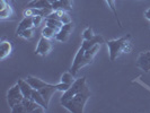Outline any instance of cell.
I'll use <instances>...</instances> for the list:
<instances>
[{"label": "cell", "instance_id": "obj_1", "mask_svg": "<svg viewBox=\"0 0 150 113\" xmlns=\"http://www.w3.org/2000/svg\"><path fill=\"white\" fill-rule=\"evenodd\" d=\"M131 35L128 34L123 38L111 40L107 42V48L110 52V60L114 61L117 57H120L122 53H129L132 51L133 45L131 42Z\"/></svg>", "mask_w": 150, "mask_h": 113}, {"label": "cell", "instance_id": "obj_2", "mask_svg": "<svg viewBox=\"0 0 150 113\" xmlns=\"http://www.w3.org/2000/svg\"><path fill=\"white\" fill-rule=\"evenodd\" d=\"M90 97V90L88 86H86L81 92H79L78 94H76L71 99L67 101L66 103H63L62 105L67 109L68 111L72 113H83L85 111V106Z\"/></svg>", "mask_w": 150, "mask_h": 113}, {"label": "cell", "instance_id": "obj_3", "mask_svg": "<svg viewBox=\"0 0 150 113\" xmlns=\"http://www.w3.org/2000/svg\"><path fill=\"white\" fill-rule=\"evenodd\" d=\"M86 86H87V85H86V77H80V78L76 79L75 82H74V84L70 86V88L68 90H66V92L63 93V95L61 96L60 103L63 104V103H66L67 101L71 99L76 94H78L79 92H81Z\"/></svg>", "mask_w": 150, "mask_h": 113}, {"label": "cell", "instance_id": "obj_4", "mask_svg": "<svg viewBox=\"0 0 150 113\" xmlns=\"http://www.w3.org/2000/svg\"><path fill=\"white\" fill-rule=\"evenodd\" d=\"M23 98H24V95H23L18 83L14 85L11 88H9V90L7 92V101L10 109L14 107L18 103H22Z\"/></svg>", "mask_w": 150, "mask_h": 113}, {"label": "cell", "instance_id": "obj_5", "mask_svg": "<svg viewBox=\"0 0 150 113\" xmlns=\"http://www.w3.org/2000/svg\"><path fill=\"white\" fill-rule=\"evenodd\" d=\"M51 50H52V44H51L50 40L49 38H45L44 36H41L40 41H38V48L35 50V54L44 57L46 54H49V52Z\"/></svg>", "mask_w": 150, "mask_h": 113}, {"label": "cell", "instance_id": "obj_6", "mask_svg": "<svg viewBox=\"0 0 150 113\" xmlns=\"http://www.w3.org/2000/svg\"><path fill=\"white\" fill-rule=\"evenodd\" d=\"M137 67H139L144 72L150 71V51L141 52L137 59Z\"/></svg>", "mask_w": 150, "mask_h": 113}, {"label": "cell", "instance_id": "obj_7", "mask_svg": "<svg viewBox=\"0 0 150 113\" xmlns=\"http://www.w3.org/2000/svg\"><path fill=\"white\" fill-rule=\"evenodd\" d=\"M23 105L25 106L26 112H44L46 111L42 105H40L38 103H36L33 98H26L24 97L22 101Z\"/></svg>", "mask_w": 150, "mask_h": 113}, {"label": "cell", "instance_id": "obj_8", "mask_svg": "<svg viewBox=\"0 0 150 113\" xmlns=\"http://www.w3.org/2000/svg\"><path fill=\"white\" fill-rule=\"evenodd\" d=\"M72 28H74L72 22L68 23V24H64L60 28V31L57 33L55 40H57V41H60V42H66V41H68V38H69L71 32H72Z\"/></svg>", "mask_w": 150, "mask_h": 113}, {"label": "cell", "instance_id": "obj_9", "mask_svg": "<svg viewBox=\"0 0 150 113\" xmlns=\"http://www.w3.org/2000/svg\"><path fill=\"white\" fill-rule=\"evenodd\" d=\"M83 55H85V50H83V48H80V49L78 50L77 54H76L75 60L72 62V66H71V69H70V71H71L74 75H76V74L83 68Z\"/></svg>", "mask_w": 150, "mask_h": 113}, {"label": "cell", "instance_id": "obj_10", "mask_svg": "<svg viewBox=\"0 0 150 113\" xmlns=\"http://www.w3.org/2000/svg\"><path fill=\"white\" fill-rule=\"evenodd\" d=\"M38 90H40V93L42 94V96L44 97L45 102H46L47 104H50V101H51V98H52L53 94L58 90V84H57V85L47 84L46 86L42 87V88H40Z\"/></svg>", "mask_w": 150, "mask_h": 113}, {"label": "cell", "instance_id": "obj_11", "mask_svg": "<svg viewBox=\"0 0 150 113\" xmlns=\"http://www.w3.org/2000/svg\"><path fill=\"white\" fill-rule=\"evenodd\" d=\"M99 49H100V44H96L95 46L90 48L89 50H86V51H85V55H83V67L87 66V65H90V63L93 62L94 58L96 57L97 52L99 51Z\"/></svg>", "mask_w": 150, "mask_h": 113}, {"label": "cell", "instance_id": "obj_12", "mask_svg": "<svg viewBox=\"0 0 150 113\" xmlns=\"http://www.w3.org/2000/svg\"><path fill=\"white\" fill-rule=\"evenodd\" d=\"M13 15V8L10 7L7 0H0V18L2 21L9 18Z\"/></svg>", "mask_w": 150, "mask_h": 113}, {"label": "cell", "instance_id": "obj_13", "mask_svg": "<svg viewBox=\"0 0 150 113\" xmlns=\"http://www.w3.org/2000/svg\"><path fill=\"white\" fill-rule=\"evenodd\" d=\"M18 85L21 87V90H22L24 97L26 98H32V94H33V90L34 88L30 86V84L26 80V79H18Z\"/></svg>", "mask_w": 150, "mask_h": 113}, {"label": "cell", "instance_id": "obj_14", "mask_svg": "<svg viewBox=\"0 0 150 113\" xmlns=\"http://www.w3.org/2000/svg\"><path fill=\"white\" fill-rule=\"evenodd\" d=\"M102 43H104L103 36H100V35H95L91 40H83V44H81V48L86 51V50H89L90 48L95 46L96 44H102Z\"/></svg>", "mask_w": 150, "mask_h": 113}, {"label": "cell", "instance_id": "obj_15", "mask_svg": "<svg viewBox=\"0 0 150 113\" xmlns=\"http://www.w3.org/2000/svg\"><path fill=\"white\" fill-rule=\"evenodd\" d=\"M13 51V45L10 41H6V40H2L1 43H0V57L1 59H6L8 55L11 53Z\"/></svg>", "mask_w": 150, "mask_h": 113}, {"label": "cell", "instance_id": "obj_16", "mask_svg": "<svg viewBox=\"0 0 150 113\" xmlns=\"http://www.w3.org/2000/svg\"><path fill=\"white\" fill-rule=\"evenodd\" d=\"M52 8L53 10H60V9H63V10H71L72 9V0H58L55 1L54 4H52Z\"/></svg>", "mask_w": 150, "mask_h": 113}, {"label": "cell", "instance_id": "obj_17", "mask_svg": "<svg viewBox=\"0 0 150 113\" xmlns=\"http://www.w3.org/2000/svg\"><path fill=\"white\" fill-rule=\"evenodd\" d=\"M30 27H34V24H33V17H24L22 22L19 23L17 30H16V33L17 35L23 32L24 30H27V28H30Z\"/></svg>", "mask_w": 150, "mask_h": 113}, {"label": "cell", "instance_id": "obj_18", "mask_svg": "<svg viewBox=\"0 0 150 113\" xmlns=\"http://www.w3.org/2000/svg\"><path fill=\"white\" fill-rule=\"evenodd\" d=\"M26 80L30 84V86L34 90H40V88H42V87H44V86L47 85V83H45L42 79H38L36 77H34V76H27Z\"/></svg>", "mask_w": 150, "mask_h": 113}, {"label": "cell", "instance_id": "obj_19", "mask_svg": "<svg viewBox=\"0 0 150 113\" xmlns=\"http://www.w3.org/2000/svg\"><path fill=\"white\" fill-rule=\"evenodd\" d=\"M52 7V5L47 1V0H33L27 4V8H38V9H42V8H50Z\"/></svg>", "mask_w": 150, "mask_h": 113}, {"label": "cell", "instance_id": "obj_20", "mask_svg": "<svg viewBox=\"0 0 150 113\" xmlns=\"http://www.w3.org/2000/svg\"><path fill=\"white\" fill-rule=\"evenodd\" d=\"M32 98L36 102V103H38L40 105H42L43 107H44L45 110H47V106H49V104L45 102L44 97L42 96V94L40 93V90H33V94H32Z\"/></svg>", "mask_w": 150, "mask_h": 113}, {"label": "cell", "instance_id": "obj_21", "mask_svg": "<svg viewBox=\"0 0 150 113\" xmlns=\"http://www.w3.org/2000/svg\"><path fill=\"white\" fill-rule=\"evenodd\" d=\"M57 31L52 28V27H50V26H45L44 28L42 30V36H44L45 38H55V35H57Z\"/></svg>", "mask_w": 150, "mask_h": 113}, {"label": "cell", "instance_id": "obj_22", "mask_svg": "<svg viewBox=\"0 0 150 113\" xmlns=\"http://www.w3.org/2000/svg\"><path fill=\"white\" fill-rule=\"evenodd\" d=\"M57 14H58V17H59V21L62 22L63 24H68V23H71V18L70 16L68 15V13L63 9H60V10H55Z\"/></svg>", "mask_w": 150, "mask_h": 113}, {"label": "cell", "instance_id": "obj_23", "mask_svg": "<svg viewBox=\"0 0 150 113\" xmlns=\"http://www.w3.org/2000/svg\"><path fill=\"white\" fill-rule=\"evenodd\" d=\"M75 75L70 71V72H64L63 75L61 76V82L62 83H66V84H69V85H72L74 82H75Z\"/></svg>", "mask_w": 150, "mask_h": 113}, {"label": "cell", "instance_id": "obj_24", "mask_svg": "<svg viewBox=\"0 0 150 113\" xmlns=\"http://www.w3.org/2000/svg\"><path fill=\"white\" fill-rule=\"evenodd\" d=\"M18 35L23 38L30 40V38L34 36V27H30V28H27V30H24L23 32H21Z\"/></svg>", "mask_w": 150, "mask_h": 113}, {"label": "cell", "instance_id": "obj_25", "mask_svg": "<svg viewBox=\"0 0 150 113\" xmlns=\"http://www.w3.org/2000/svg\"><path fill=\"white\" fill-rule=\"evenodd\" d=\"M106 2H107V5H108V7L111 8V10L113 11V14L115 16V18L117 19V23H119V25H121V22L120 19H119V17H117V10H116V6H115V0H106Z\"/></svg>", "mask_w": 150, "mask_h": 113}, {"label": "cell", "instance_id": "obj_26", "mask_svg": "<svg viewBox=\"0 0 150 113\" xmlns=\"http://www.w3.org/2000/svg\"><path fill=\"white\" fill-rule=\"evenodd\" d=\"M11 112L13 113H26L25 106L23 105V103H18L16 104L14 107H11Z\"/></svg>", "mask_w": 150, "mask_h": 113}, {"label": "cell", "instance_id": "obj_27", "mask_svg": "<svg viewBox=\"0 0 150 113\" xmlns=\"http://www.w3.org/2000/svg\"><path fill=\"white\" fill-rule=\"evenodd\" d=\"M94 36H95V34H94V32H93V30L90 27H88V28H86V30L83 31V40H91Z\"/></svg>", "mask_w": 150, "mask_h": 113}, {"label": "cell", "instance_id": "obj_28", "mask_svg": "<svg viewBox=\"0 0 150 113\" xmlns=\"http://www.w3.org/2000/svg\"><path fill=\"white\" fill-rule=\"evenodd\" d=\"M45 17H43V16L41 15H36V16H33V24H34V27H38L41 24H42V22L44 21Z\"/></svg>", "mask_w": 150, "mask_h": 113}, {"label": "cell", "instance_id": "obj_29", "mask_svg": "<svg viewBox=\"0 0 150 113\" xmlns=\"http://www.w3.org/2000/svg\"><path fill=\"white\" fill-rule=\"evenodd\" d=\"M144 17H146L147 19H149V21H150V8L146 10V13H144Z\"/></svg>", "mask_w": 150, "mask_h": 113}, {"label": "cell", "instance_id": "obj_30", "mask_svg": "<svg viewBox=\"0 0 150 113\" xmlns=\"http://www.w3.org/2000/svg\"><path fill=\"white\" fill-rule=\"evenodd\" d=\"M47 1H49V2L52 5V4H54V2H55V1H58V0H47Z\"/></svg>", "mask_w": 150, "mask_h": 113}, {"label": "cell", "instance_id": "obj_31", "mask_svg": "<svg viewBox=\"0 0 150 113\" xmlns=\"http://www.w3.org/2000/svg\"><path fill=\"white\" fill-rule=\"evenodd\" d=\"M11 1H13V2H15V0H11Z\"/></svg>", "mask_w": 150, "mask_h": 113}]
</instances>
